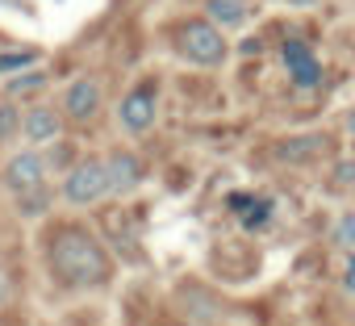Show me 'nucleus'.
Returning a JSON list of instances; mask_svg holds the SVG:
<instances>
[{
    "mask_svg": "<svg viewBox=\"0 0 355 326\" xmlns=\"http://www.w3.org/2000/svg\"><path fill=\"white\" fill-rule=\"evenodd\" d=\"M230 205L243 214V226H247V230H259V226L272 218V201H268V197H247V193H234V197H230Z\"/></svg>",
    "mask_w": 355,
    "mask_h": 326,
    "instance_id": "nucleus-11",
    "label": "nucleus"
},
{
    "mask_svg": "<svg viewBox=\"0 0 355 326\" xmlns=\"http://www.w3.org/2000/svg\"><path fill=\"white\" fill-rule=\"evenodd\" d=\"M105 172H109V193H134L142 185V163L134 151H113L105 159Z\"/></svg>",
    "mask_w": 355,
    "mask_h": 326,
    "instance_id": "nucleus-9",
    "label": "nucleus"
},
{
    "mask_svg": "<svg viewBox=\"0 0 355 326\" xmlns=\"http://www.w3.org/2000/svg\"><path fill=\"white\" fill-rule=\"evenodd\" d=\"M21 134H26L34 146L59 142V134H63V113H55L51 105H34V109L21 117Z\"/></svg>",
    "mask_w": 355,
    "mask_h": 326,
    "instance_id": "nucleus-8",
    "label": "nucleus"
},
{
    "mask_svg": "<svg viewBox=\"0 0 355 326\" xmlns=\"http://www.w3.org/2000/svg\"><path fill=\"white\" fill-rule=\"evenodd\" d=\"M180 55L201 63V67H218L226 59V38L214 22H184L180 26Z\"/></svg>",
    "mask_w": 355,
    "mask_h": 326,
    "instance_id": "nucleus-3",
    "label": "nucleus"
},
{
    "mask_svg": "<svg viewBox=\"0 0 355 326\" xmlns=\"http://www.w3.org/2000/svg\"><path fill=\"white\" fill-rule=\"evenodd\" d=\"M42 84H46V71H26V76L9 80V92L17 96V92H34V88H42Z\"/></svg>",
    "mask_w": 355,
    "mask_h": 326,
    "instance_id": "nucleus-16",
    "label": "nucleus"
},
{
    "mask_svg": "<svg viewBox=\"0 0 355 326\" xmlns=\"http://www.w3.org/2000/svg\"><path fill=\"white\" fill-rule=\"evenodd\" d=\"M101 109V80L96 76H80L67 92H63V113L71 121H92Z\"/></svg>",
    "mask_w": 355,
    "mask_h": 326,
    "instance_id": "nucleus-7",
    "label": "nucleus"
},
{
    "mask_svg": "<svg viewBox=\"0 0 355 326\" xmlns=\"http://www.w3.org/2000/svg\"><path fill=\"white\" fill-rule=\"evenodd\" d=\"M101 197H109L105 159H80L76 168L63 176V201L67 205H96Z\"/></svg>",
    "mask_w": 355,
    "mask_h": 326,
    "instance_id": "nucleus-2",
    "label": "nucleus"
},
{
    "mask_svg": "<svg viewBox=\"0 0 355 326\" xmlns=\"http://www.w3.org/2000/svg\"><path fill=\"white\" fill-rule=\"evenodd\" d=\"M280 55H284L288 80H293L301 92H309V88H318V84H322V63L313 59V51H309L301 38H288V42L280 46Z\"/></svg>",
    "mask_w": 355,
    "mask_h": 326,
    "instance_id": "nucleus-6",
    "label": "nucleus"
},
{
    "mask_svg": "<svg viewBox=\"0 0 355 326\" xmlns=\"http://www.w3.org/2000/svg\"><path fill=\"white\" fill-rule=\"evenodd\" d=\"M334 243H338L347 255H355V214H343V218L334 222Z\"/></svg>",
    "mask_w": 355,
    "mask_h": 326,
    "instance_id": "nucleus-13",
    "label": "nucleus"
},
{
    "mask_svg": "<svg viewBox=\"0 0 355 326\" xmlns=\"http://www.w3.org/2000/svg\"><path fill=\"white\" fill-rule=\"evenodd\" d=\"M155 117H159V92H155L150 84L130 88V92L121 96V105H117V126L130 130V134H146V130L155 126Z\"/></svg>",
    "mask_w": 355,
    "mask_h": 326,
    "instance_id": "nucleus-4",
    "label": "nucleus"
},
{
    "mask_svg": "<svg viewBox=\"0 0 355 326\" xmlns=\"http://www.w3.org/2000/svg\"><path fill=\"white\" fill-rule=\"evenodd\" d=\"M347 130H351V134H355V109H351V113H347Z\"/></svg>",
    "mask_w": 355,
    "mask_h": 326,
    "instance_id": "nucleus-21",
    "label": "nucleus"
},
{
    "mask_svg": "<svg viewBox=\"0 0 355 326\" xmlns=\"http://www.w3.org/2000/svg\"><path fill=\"white\" fill-rule=\"evenodd\" d=\"M334 180H338V185H355V163H351V159H343L338 168H334Z\"/></svg>",
    "mask_w": 355,
    "mask_h": 326,
    "instance_id": "nucleus-18",
    "label": "nucleus"
},
{
    "mask_svg": "<svg viewBox=\"0 0 355 326\" xmlns=\"http://www.w3.org/2000/svg\"><path fill=\"white\" fill-rule=\"evenodd\" d=\"M17 201H21V214H30V218H34V214H42V209H46V189H42V193H30V197H17Z\"/></svg>",
    "mask_w": 355,
    "mask_h": 326,
    "instance_id": "nucleus-17",
    "label": "nucleus"
},
{
    "mask_svg": "<svg viewBox=\"0 0 355 326\" xmlns=\"http://www.w3.org/2000/svg\"><path fill=\"white\" fill-rule=\"evenodd\" d=\"M46 259H51V276L71 289H101L113 276L109 251L84 226H59L46 247Z\"/></svg>",
    "mask_w": 355,
    "mask_h": 326,
    "instance_id": "nucleus-1",
    "label": "nucleus"
},
{
    "mask_svg": "<svg viewBox=\"0 0 355 326\" xmlns=\"http://www.w3.org/2000/svg\"><path fill=\"white\" fill-rule=\"evenodd\" d=\"M343 284L355 293V255H351V259H347V268H343Z\"/></svg>",
    "mask_w": 355,
    "mask_h": 326,
    "instance_id": "nucleus-19",
    "label": "nucleus"
},
{
    "mask_svg": "<svg viewBox=\"0 0 355 326\" xmlns=\"http://www.w3.org/2000/svg\"><path fill=\"white\" fill-rule=\"evenodd\" d=\"M17 130H21V113L13 105H0V142H9Z\"/></svg>",
    "mask_w": 355,
    "mask_h": 326,
    "instance_id": "nucleus-14",
    "label": "nucleus"
},
{
    "mask_svg": "<svg viewBox=\"0 0 355 326\" xmlns=\"http://www.w3.org/2000/svg\"><path fill=\"white\" fill-rule=\"evenodd\" d=\"M5 185L17 193V197H30V193H42L46 185V163L38 151H21L5 163Z\"/></svg>",
    "mask_w": 355,
    "mask_h": 326,
    "instance_id": "nucleus-5",
    "label": "nucleus"
},
{
    "mask_svg": "<svg viewBox=\"0 0 355 326\" xmlns=\"http://www.w3.org/2000/svg\"><path fill=\"white\" fill-rule=\"evenodd\" d=\"M209 22L218 26V30H226V26H243L247 22V9L239 5V0H209Z\"/></svg>",
    "mask_w": 355,
    "mask_h": 326,
    "instance_id": "nucleus-12",
    "label": "nucleus"
},
{
    "mask_svg": "<svg viewBox=\"0 0 355 326\" xmlns=\"http://www.w3.org/2000/svg\"><path fill=\"white\" fill-rule=\"evenodd\" d=\"M5 297H9V284H5V276H0V305H5Z\"/></svg>",
    "mask_w": 355,
    "mask_h": 326,
    "instance_id": "nucleus-20",
    "label": "nucleus"
},
{
    "mask_svg": "<svg viewBox=\"0 0 355 326\" xmlns=\"http://www.w3.org/2000/svg\"><path fill=\"white\" fill-rule=\"evenodd\" d=\"M38 55L34 51H13V55H0V71H21V67H34Z\"/></svg>",
    "mask_w": 355,
    "mask_h": 326,
    "instance_id": "nucleus-15",
    "label": "nucleus"
},
{
    "mask_svg": "<svg viewBox=\"0 0 355 326\" xmlns=\"http://www.w3.org/2000/svg\"><path fill=\"white\" fill-rule=\"evenodd\" d=\"M322 151H326V138L322 134H297V138H284L276 146V159L280 163H313Z\"/></svg>",
    "mask_w": 355,
    "mask_h": 326,
    "instance_id": "nucleus-10",
    "label": "nucleus"
}]
</instances>
